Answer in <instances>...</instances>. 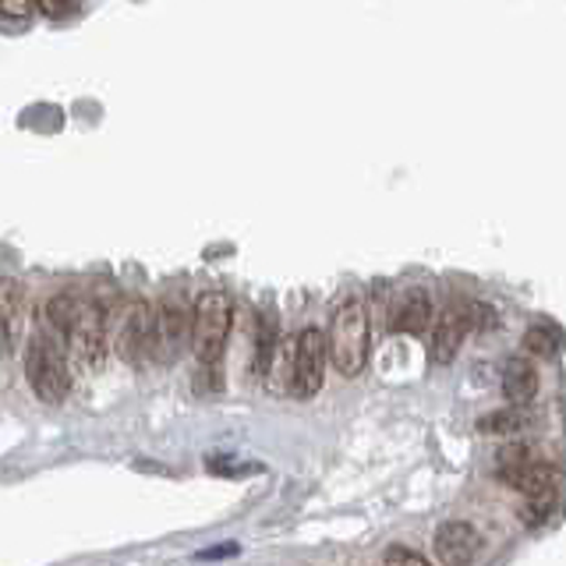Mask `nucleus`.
<instances>
[{
	"label": "nucleus",
	"instance_id": "obj_1",
	"mask_svg": "<svg viewBox=\"0 0 566 566\" xmlns=\"http://www.w3.org/2000/svg\"><path fill=\"white\" fill-rule=\"evenodd\" d=\"M326 358L340 376H358L368 361V312L358 297L344 301L333 312V323L326 333Z\"/></svg>",
	"mask_w": 566,
	"mask_h": 566
},
{
	"label": "nucleus",
	"instance_id": "obj_14",
	"mask_svg": "<svg viewBox=\"0 0 566 566\" xmlns=\"http://www.w3.org/2000/svg\"><path fill=\"white\" fill-rule=\"evenodd\" d=\"M559 344H563V333L556 323H535L524 333V350L538 354V358H553V354H559Z\"/></svg>",
	"mask_w": 566,
	"mask_h": 566
},
{
	"label": "nucleus",
	"instance_id": "obj_7",
	"mask_svg": "<svg viewBox=\"0 0 566 566\" xmlns=\"http://www.w3.org/2000/svg\"><path fill=\"white\" fill-rule=\"evenodd\" d=\"M153 336H156V358H177L181 347L191 340V312L181 301H164L159 312H153Z\"/></svg>",
	"mask_w": 566,
	"mask_h": 566
},
{
	"label": "nucleus",
	"instance_id": "obj_19",
	"mask_svg": "<svg viewBox=\"0 0 566 566\" xmlns=\"http://www.w3.org/2000/svg\"><path fill=\"white\" fill-rule=\"evenodd\" d=\"M46 18H67L78 11V0H32Z\"/></svg>",
	"mask_w": 566,
	"mask_h": 566
},
{
	"label": "nucleus",
	"instance_id": "obj_21",
	"mask_svg": "<svg viewBox=\"0 0 566 566\" xmlns=\"http://www.w3.org/2000/svg\"><path fill=\"white\" fill-rule=\"evenodd\" d=\"M238 553V545L230 542V545H217V548H206V553H199V559H223V556H234Z\"/></svg>",
	"mask_w": 566,
	"mask_h": 566
},
{
	"label": "nucleus",
	"instance_id": "obj_3",
	"mask_svg": "<svg viewBox=\"0 0 566 566\" xmlns=\"http://www.w3.org/2000/svg\"><path fill=\"white\" fill-rule=\"evenodd\" d=\"M25 376H29L32 394L40 397L43 403H61L67 397V386H71L67 361H64L61 347L53 344L50 336H35V340L29 344Z\"/></svg>",
	"mask_w": 566,
	"mask_h": 566
},
{
	"label": "nucleus",
	"instance_id": "obj_9",
	"mask_svg": "<svg viewBox=\"0 0 566 566\" xmlns=\"http://www.w3.org/2000/svg\"><path fill=\"white\" fill-rule=\"evenodd\" d=\"M25 333V291L18 280H0V350H14Z\"/></svg>",
	"mask_w": 566,
	"mask_h": 566
},
{
	"label": "nucleus",
	"instance_id": "obj_16",
	"mask_svg": "<svg viewBox=\"0 0 566 566\" xmlns=\"http://www.w3.org/2000/svg\"><path fill=\"white\" fill-rule=\"evenodd\" d=\"M276 344H280L276 340V323H273V315H265L259 323V336H255V371H259V376H265V365H270Z\"/></svg>",
	"mask_w": 566,
	"mask_h": 566
},
{
	"label": "nucleus",
	"instance_id": "obj_18",
	"mask_svg": "<svg viewBox=\"0 0 566 566\" xmlns=\"http://www.w3.org/2000/svg\"><path fill=\"white\" fill-rule=\"evenodd\" d=\"M382 566H432V563L424 559L421 553H415V548H407V545H389L382 553Z\"/></svg>",
	"mask_w": 566,
	"mask_h": 566
},
{
	"label": "nucleus",
	"instance_id": "obj_17",
	"mask_svg": "<svg viewBox=\"0 0 566 566\" xmlns=\"http://www.w3.org/2000/svg\"><path fill=\"white\" fill-rule=\"evenodd\" d=\"M556 510V492H542V495H527V510H524V521L527 524H542L548 521V513Z\"/></svg>",
	"mask_w": 566,
	"mask_h": 566
},
{
	"label": "nucleus",
	"instance_id": "obj_6",
	"mask_svg": "<svg viewBox=\"0 0 566 566\" xmlns=\"http://www.w3.org/2000/svg\"><path fill=\"white\" fill-rule=\"evenodd\" d=\"M432 548L442 566H471L478 556H482L485 538H482V531L468 521H447L436 527Z\"/></svg>",
	"mask_w": 566,
	"mask_h": 566
},
{
	"label": "nucleus",
	"instance_id": "obj_20",
	"mask_svg": "<svg viewBox=\"0 0 566 566\" xmlns=\"http://www.w3.org/2000/svg\"><path fill=\"white\" fill-rule=\"evenodd\" d=\"M29 8H32V0H0V11L11 14V18L29 14Z\"/></svg>",
	"mask_w": 566,
	"mask_h": 566
},
{
	"label": "nucleus",
	"instance_id": "obj_4",
	"mask_svg": "<svg viewBox=\"0 0 566 566\" xmlns=\"http://www.w3.org/2000/svg\"><path fill=\"white\" fill-rule=\"evenodd\" d=\"M326 333L305 326L294 340V361H291V394L297 400H308L323 389L326 379Z\"/></svg>",
	"mask_w": 566,
	"mask_h": 566
},
{
	"label": "nucleus",
	"instance_id": "obj_11",
	"mask_svg": "<svg viewBox=\"0 0 566 566\" xmlns=\"http://www.w3.org/2000/svg\"><path fill=\"white\" fill-rule=\"evenodd\" d=\"M471 326V318L464 312H442L436 318V329H432V361L436 365H450L460 347H464V333Z\"/></svg>",
	"mask_w": 566,
	"mask_h": 566
},
{
	"label": "nucleus",
	"instance_id": "obj_13",
	"mask_svg": "<svg viewBox=\"0 0 566 566\" xmlns=\"http://www.w3.org/2000/svg\"><path fill=\"white\" fill-rule=\"evenodd\" d=\"M503 394L510 403H531L538 394V371L527 358H510L503 368Z\"/></svg>",
	"mask_w": 566,
	"mask_h": 566
},
{
	"label": "nucleus",
	"instance_id": "obj_12",
	"mask_svg": "<svg viewBox=\"0 0 566 566\" xmlns=\"http://www.w3.org/2000/svg\"><path fill=\"white\" fill-rule=\"evenodd\" d=\"M429 326H432V297H429V291H421V287L407 291L397 301V308H394V329L421 336Z\"/></svg>",
	"mask_w": 566,
	"mask_h": 566
},
{
	"label": "nucleus",
	"instance_id": "obj_15",
	"mask_svg": "<svg viewBox=\"0 0 566 566\" xmlns=\"http://www.w3.org/2000/svg\"><path fill=\"white\" fill-rule=\"evenodd\" d=\"M527 424L524 411H495L489 418L478 421V432H489V436H517Z\"/></svg>",
	"mask_w": 566,
	"mask_h": 566
},
{
	"label": "nucleus",
	"instance_id": "obj_8",
	"mask_svg": "<svg viewBox=\"0 0 566 566\" xmlns=\"http://www.w3.org/2000/svg\"><path fill=\"white\" fill-rule=\"evenodd\" d=\"M117 347L132 365L156 358V336H153V308L135 301V305L124 312V323L117 333Z\"/></svg>",
	"mask_w": 566,
	"mask_h": 566
},
{
	"label": "nucleus",
	"instance_id": "obj_5",
	"mask_svg": "<svg viewBox=\"0 0 566 566\" xmlns=\"http://www.w3.org/2000/svg\"><path fill=\"white\" fill-rule=\"evenodd\" d=\"M71 354L82 368H99L103 365V354H106V323H103V312L99 305L82 297V305L71 318V326L64 329Z\"/></svg>",
	"mask_w": 566,
	"mask_h": 566
},
{
	"label": "nucleus",
	"instance_id": "obj_2",
	"mask_svg": "<svg viewBox=\"0 0 566 566\" xmlns=\"http://www.w3.org/2000/svg\"><path fill=\"white\" fill-rule=\"evenodd\" d=\"M230 323H234V301L223 291H206L191 312V347L202 365H217L223 358Z\"/></svg>",
	"mask_w": 566,
	"mask_h": 566
},
{
	"label": "nucleus",
	"instance_id": "obj_10",
	"mask_svg": "<svg viewBox=\"0 0 566 566\" xmlns=\"http://www.w3.org/2000/svg\"><path fill=\"white\" fill-rule=\"evenodd\" d=\"M500 478L506 485H513L524 495H542V492H556V468L545 464V460H517V464L500 468Z\"/></svg>",
	"mask_w": 566,
	"mask_h": 566
}]
</instances>
